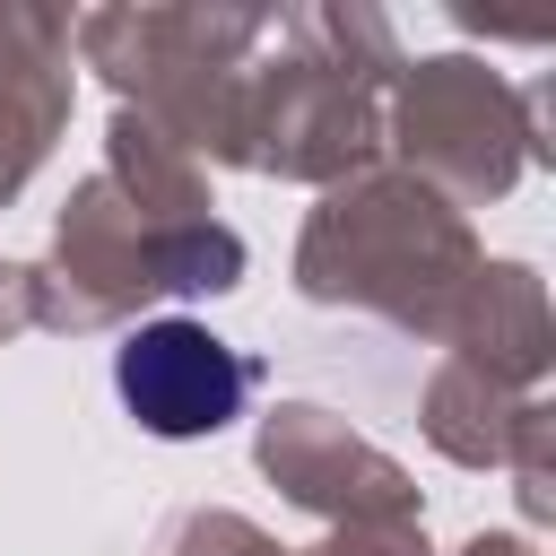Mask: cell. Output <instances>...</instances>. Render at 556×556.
Returning a JSON list of instances; mask_svg holds the SVG:
<instances>
[{"label": "cell", "instance_id": "obj_1", "mask_svg": "<svg viewBox=\"0 0 556 556\" xmlns=\"http://www.w3.org/2000/svg\"><path fill=\"white\" fill-rule=\"evenodd\" d=\"M113 391H122V408H130L148 434L191 443V434H217V426L243 417L252 365H243L217 330H200V321H148V330L122 339Z\"/></svg>", "mask_w": 556, "mask_h": 556}]
</instances>
